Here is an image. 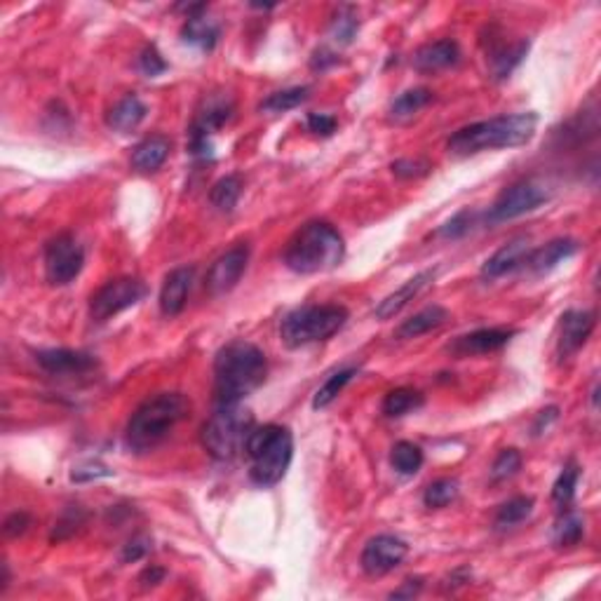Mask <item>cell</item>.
<instances>
[{"mask_svg":"<svg viewBox=\"0 0 601 601\" xmlns=\"http://www.w3.org/2000/svg\"><path fill=\"white\" fill-rule=\"evenodd\" d=\"M266 374L268 362L257 345L230 341L214 357L216 404H239L263 386Z\"/></svg>","mask_w":601,"mask_h":601,"instance_id":"6da1fadb","label":"cell"},{"mask_svg":"<svg viewBox=\"0 0 601 601\" xmlns=\"http://www.w3.org/2000/svg\"><path fill=\"white\" fill-rule=\"evenodd\" d=\"M536 127V113H512V116L489 117V120H479V123L458 129L446 141V151L454 158H470V155L496 151V148L524 146L533 139Z\"/></svg>","mask_w":601,"mask_h":601,"instance_id":"7a4b0ae2","label":"cell"},{"mask_svg":"<svg viewBox=\"0 0 601 601\" xmlns=\"http://www.w3.org/2000/svg\"><path fill=\"white\" fill-rule=\"evenodd\" d=\"M191 414V402L182 392H160L136 408L125 430V444L135 454H148L170 437Z\"/></svg>","mask_w":601,"mask_h":601,"instance_id":"3957f363","label":"cell"},{"mask_svg":"<svg viewBox=\"0 0 601 601\" xmlns=\"http://www.w3.org/2000/svg\"><path fill=\"white\" fill-rule=\"evenodd\" d=\"M343 238L332 223L310 221L286 242L285 266L298 275L324 273L343 261Z\"/></svg>","mask_w":601,"mask_h":601,"instance_id":"277c9868","label":"cell"},{"mask_svg":"<svg viewBox=\"0 0 601 601\" xmlns=\"http://www.w3.org/2000/svg\"><path fill=\"white\" fill-rule=\"evenodd\" d=\"M245 454L249 458V477L257 486H275L289 470L294 455V439L289 427L268 423L254 427L247 439Z\"/></svg>","mask_w":601,"mask_h":601,"instance_id":"5b68a950","label":"cell"},{"mask_svg":"<svg viewBox=\"0 0 601 601\" xmlns=\"http://www.w3.org/2000/svg\"><path fill=\"white\" fill-rule=\"evenodd\" d=\"M251 430V411H247L242 404H219L202 426L204 449L216 461H233L239 451H245Z\"/></svg>","mask_w":601,"mask_h":601,"instance_id":"8992f818","label":"cell"},{"mask_svg":"<svg viewBox=\"0 0 601 601\" xmlns=\"http://www.w3.org/2000/svg\"><path fill=\"white\" fill-rule=\"evenodd\" d=\"M345 322H348V310L343 305H301L282 320L280 336L289 348H304L317 341L332 339L333 333L343 329Z\"/></svg>","mask_w":601,"mask_h":601,"instance_id":"52a82bcc","label":"cell"},{"mask_svg":"<svg viewBox=\"0 0 601 601\" xmlns=\"http://www.w3.org/2000/svg\"><path fill=\"white\" fill-rule=\"evenodd\" d=\"M146 296V285L136 277H116L106 282L101 289L89 298V317L94 322H106L120 315L123 310L132 308Z\"/></svg>","mask_w":601,"mask_h":601,"instance_id":"ba28073f","label":"cell"},{"mask_svg":"<svg viewBox=\"0 0 601 601\" xmlns=\"http://www.w3.org/2000/svg\"><path fill=\"white\" fill-rule=\"evenodd\" d=\"M235 106L230 94H210L204 97L202 108L191 125V153L207 158L211 153V135H216L230 120Z\"/></svg>","mask_w":601,"mask_h":601,"instance_id":"9c48e42d","label":"cell"},{"mask_svg":"<svg viewBox=\"0 0 601 601\" xmlns=\"http://www.w3.org/2000/svg\"><path fill=\"white\" fill-rule=\"evenodd\" d=\"M548 200H549L548 191H545L543 186H538V183L533 182L512 183V186L505 188V191L498 195L496 202L491 204L489 211L484 214V219L489 226H498V223L512 221V219H520V216L538 210V207L548 202Z\"/></svg>","mask_w":601,"mask_h":601,"instance_id":"30bf717a","label":"cell"},{"mask_svg":"<svg viewBox=\"0 0 601 601\" xmlns=\"http://www.w3.org/2000/svg\"><path fill=\"white\" fill-rule=\"evenodd\" d=\"M85 251L70 233H59L45 245V277L50 285L64 286L80 275Z\"/></svg>","mask_w":601,"mask_h":601,"instance_id":"8fae6325","label":"cell"},{"mask_svg":"<svg viewBox=\"0 0 601 601\" xmlns=\"http://www.w3.org/2000/svg\"><path fill=\"white\" fill-rule=\"evenodd\" d=\"M247 263H249V247L247 245H235L233 249L221 254L211 263L210 273H207V280H204L207 292L211 296H221V294L230 292L239 282V277L245 275Z\"/></svg>","mask_w":601,"mask_h":601,"instance_id":"7c38bea8","label":"cell"},{"mask_svg":"<svg viewBox=\"0 0 601 601\" xmlns=\"http://www.w3.org/2000/svg\"><path fill=\"white\" fill-rule=\"evenodd\" d=\"M407 543L402 538L380 533L371 538L362 549V568L369 576H386L392 568H398L407 557Z\"/></svg>","mask_w":601,"mask_h":601,"instance_id":"4fadbf2b","label":"cell"},{"mask_svg":"<svg viewBox=\"0 0 601 601\" xmlns=\"http://www.w3.org/2000/svg\"><path fill=\"white\" fill-rule=\"evenodd\" d=\"M512 329H501V327H486L470 332L465 336H458L454 343H449V352L455 357H470V355H489V352L501 351L502 345H508L512 339Z\"/></svg>","mask_w":601,"mask_h":601,"instance_id":"5bb4252c","label":"cell"},{"mask_svg":"<svg viewBox=\"0 0 601 601\" xmlns=\"http://www.w3.org/2000/svg\"><path fill=\"white\" fill-rule=\"evenodd\" d=\"M595 313L590 310H568L561 315L559 327V355L568 357L578 352L587 339H590L592 329H595Z\"/></svg>","mask_w":601,"mask_h":601,"instance_id":"9a60e30c","label":"cell"},{"mask_svg":"<svg viewBox=\"0 0 601 601\" xmlns=\"http://www.w3.org/2000/svg\"><path fill=\"white\" fill-rule=\"evenodd\" d=\"M35 362L41 364L47 374L54 376L85 374V371L97 367V360L92 355L80 351H69V348H52V351L35 352Z\"/></svg>","mask_w":601,"mask_h":601,"instance_id":"2e32d148","label":"cell"},{"mask_svg":"<svg viewBox=\"0 0 601 601\" xmlns=\"http://www.w3.org/2000/svg\"><path fill=\"white\" fill-rule=\"evenodd\" d=\"M580 245L571 238H559L552 239L548 245L538 247V249L529 251V257L524 261V268L531 270L533 275H548L549 270H555L559 263L571 258L573 254H578Z\"/></svg>","mask_w":601,"mask_h":601,"instance_id":"e0dca14e","label":"cell"},{"mask_svg":"<svg viewBox=\"0 0 601 601\" xmlns=\"http://www.w3.org/2000/svg\"><path fill=\"white\" fill-rule=\"evenodd\" d=\"M193 268H174L164 277L163 289H160V313L164 317H174L182 313L191 285H193Z\"/></svg>","mask_w":601,"mask_h":601,"instance_id":"ac0fdd59","label":"cell"},{"mask_svg":"<svg viewBox=\"0 0 601 601\" xmlns=\"http://www.w3.org/2000/svg\"><path fill=\"white\" fill-rule=\"evenodd\" d=\"M529 251H531V245H529L526 238H517L512 239V242H508V245H502L501 249L482 266V277H484V280H496V277L512 273L514 268L524 266Z\"/></svg>","mask_w":601,"mask_h":601,"instance_id":"d6986e66","label":"cell"},{"mask_svg":"<svg viewBox=\"0 0 601 601\" xmlns=\"http://www.w3.org/2000/svg\"><path fill=\"white\" fill-rule=\"evenodd\" d=\"M461 59V47L458 42L446 38V41L427 42L414 54V66L420 73H435V70L449 69V66L458 64Z\"/></svg>","mask_w":601,"mask_h":601,"instance_id":"ffe728a7","label":"cell"},{"mask_svg":"<svg viewBox=\"0 0 601 601\" xmlns=\"http://www.w3.org/2000/svg\"><path fill=\"white\" fill-rule=\"evenodd\" d=\"M172 141L164 135H151L144 141H139L132 151V170L141 172V174H151L158 172L164 164V160L170 158Z\"/></svg>","mask_w":601,"mask_h":601,"instance_id":"44dd1931","label":"cell"},{"mask_svg":"<svg viewBox=\"0 0 601 601\" xmlns=\"http://www.w3.org/2000/svg\"><path fill=\"white\" fill-rule=\"evenodd\" d=\"M432 277H435V270H423V273L414 275L411 280H407L399 286L398 292H392L390 296H386L376 305V317H379V320H390V317L398 315L408 301H414V298L430 285Z\"/></svg>","mask_w":601,"mask_h":601,"instance_id":"7402d4cb","label":"cell"},{"mask_svg":"<svg viewBox=\"0 0 601 601\" xmlns=\"http://www.w3.org/2000/svg\"><path fill=\"white\" fill-rule=\"evenodd\" d=\"M146 113V104H144L136 94H127V97H123V99L117 101L111 111H108L106 125L116 129V132H120V135H127V132H132V129H136L144 123Z\"/></svg>","mask_w":601,"mask_h":601,"instance_id":"603a6c76","label":"cell"},{"mask_svg":"<svg viewBox=\"0 0 601 601\" xmlns=\"http://www.w3.org/2000/svg\"><path fill=\"white\" fill-rule=\"evenodd\" d=\"M446 320H449V310L442 308V305H427V308H423L420 313H416L414 317L404 320L395 336H398L399 341L418 339L423 333L435 332V329H439L442 324H446Z\"/></svg>","mask_w":601,"mask_h":601,"instance_id":"cb8c5ba5","label":"cell"},{"mask_svg":"<svg viewBox=\"0 0 601 601\" xmlns=\"http://www.w3.org/2000/svg\"><path fill=\"white\" fill-rule=\"evenodd\" d=\"M182 38L188 45H195L210 52V50H214L216 41H219V23L207 17L204 12L202 14H193V17H186Z\"/></svg>","mask_w":601,"mask_h":601,"instance_id":"d4e9b609","label":"cell"},{"mask_svg":"<svg viewBox=\"0 0 601 601\" xmlns=\"http://www.w3.org/2000/svg\"><path fill=\"white\" fill-rule=\"evenodd\" d=\"M529 52V41H520L508 47H496L493 52H489V69L496 80L508 78L514 70V66L520 64L521 59Z\"/></svg>","mask_w":601,"mask_h":601,"instance_id":"484cf974","label":"cell"},{"mask_svg":"<svg viewBox=\"0 0 601 601\" xmlns=\"http://www.w3.org/2000/svg\"><path fill=\"white\" fill-rule=\"evenodd\" d=\"M423 402H426L423 395L414 388H395L383 399V414L390 416V418H399V416L411 414V411L423 407Z\"/></svg>","mask_w":601,"mask_h":601,"instance_id":"4316f807","label":"cell"},{"mask_svg":"<svg viewBox=\"0 0 601 601\" xmlns=\"http://www.w3.org/2000/svg\"><path fill=\"white\" fill-rule=\"evenodd\" d=\"M242 193V179L238 174H228L211 186L210 200L219 211H233Z\"/></svg>","mask_w":601,"mask_h":601,"instance_id":"83f0119b","label":"cell"},{"mask_svg":"<svg viewBox=\"0 0 601 601\" xmlns=\"http://www.w3.org/2000/svg\"><path fill=\"white\" fill-rule=\"evenodd\" d=\"M430 101H432L430 89H426V88L407 89V92H402L398 99L392 101L390 116L395 117V120H399V117H411L414 113H418L420 108H426Z\"/></svg>","mask_w":601,"mask_h":601,"instance_id":"f1b7e54d","label":"cell"},{"mask_svg":"<svg viewBox=\"0 0 601 601\" xmlns=\"http://www.w3.org/2000/svg\"><path fill=\"white\" fill-rule=\"evenodd\" d=\"M355 374H357L355 367H345V369H339L336 374L329 376V379L324 380V386H322L320 390L315 392V398H313V407H315V408L329 407L333 399L339 398V392L343 390L348 383H351L352 376H355Z\"/></svg>","mask_w":601,"mask_h":601,"instance_id":"f546056e","label":"cell"},{"mask_svg":"<svg viewBox=\"0 0 601 601\" xmlns=\"http://www.w3.org/2000/svg\"><path fill=\"white\" fill-rule=\"evenodd\" d=\"M390 463L399 474L408 477V474L418 473L420 465H423V451L414 442H398L392 446Z\"/></svg>","mask_w":601,"mask_h":601,"instance_id":"4dcf8cb0","label":"cell"},{"mask_svg":"<svg viewBox=\"0 0 601 601\" xmlns=\"http://www.w3.org/2000/svg\"><path fill=\"white\" fill-rule=\"evenodd\" d=\"M583 533H585L583 520H580L576 512H567L555 524L552 543H555L557 548H573V545H578L580 540H583Z\"/></svg>","mask_w":601,"mask_h":601,"instance_id":"1f68e13d","label":"cell"},{"mask_svg":"<svg viewBox=\"0 0 601 601\" xmlns=\"http://www.w3.org/2000/svg\"><path fill=\"white\" fill-rule=\"evenodd\" d=\"M533 512V498L529 496H517L510 498L508 502H502L496 514V526L498 529H510L521 521Z\"/></svg>","mask_w":601,"mask_h":601,"instance_id":"d6a6232c","label":"cell"},{"mask_svg":"<svg viewBox=\"0 0 601 601\" xmlns=\"http://www.w3.org/2000/svg\"><path fill=\"white\" fill-rule=\"evenodd\" d=\"M308 88H289V89H280V92L270 94L268 99L261 104V111L266 113H285L292 111L296 106L304 104L308 99Z\"/></svg>","mask_w":601,"mask_h":601,"instance_id":"836d02e7","label":"cell"},{"mask_svg":"<svg viewBox=\"0 0 601 601\" xmlns=\"http://www.w3.org/2000/svg\"><path fill=\"white\" fill-rule=\"evenodd\" d=\"M360 29V22H357V14L352 12V7H341L336 12V17L332 19V26H329V35L333 38V42L339 45H351L352 38L357 35Z\"/></svg>","mask_w":601,"mask_h":601,"instance_id":"e575fe53","label":"cell"},{"mask_svg":"<svg viewBox=\"0 0 601 601\" xmlns=\"http://www.w3.org/2000/svg\"><path fill=\"white\" fill-rule=\"evenodd\" d=\"M578 477H580L578 465L573 461L567 463L559 477H557L555 486H552V498H555L557 505H561V508L571 505L573 496H576V486H578Z\"/></svg>","mask_w":601,"mask_h":601,"instance_id":"d590c367","label":"cell"},{"mask_svg":"<svg viewBox=\"0 0 601 601\" xmlns=\"http://www.w3.org/2000/svg\"><path fill=\"white\" fill-rule=\"evenodd\" d=\"M455 496H458V482L455 479H437V482H432L430 486L426 489V493H423V502H426V508H446L449 502L455 501Z\"/></svg>","mask_w":601,"mask_h":601,"instance_id":"8d00e7d4","label":"cell"},{"mask_svg":"<svg viewBox=\"0 0 601 601\" xmlns=\"http://www.w3.org/2000/svg\"><path fill=\"white\" fill-rule=\"evenodd\" d=\"M521 467V455L517 449H502L496 455V461L491 465V477L501 482V479H508L512 474H517V470Z\"/></svg>","mask_w":601,"mask_h":601,"instance_id":"74e56055","label":"cell"},{"mask_svg":"<svg viewBox=\"0 0 601 601\" xmlns=\"http://www.w3.org/2000/svg\"><path fill=\"white\" fill-rule=\"evenodd\" d=\"M474 219H477V214H474V211L461 210V211H458V214L451 216L449 221H446L442 228H439L437 235H439V238H444V239H458V238H463V235H465L467 230H470V226H473V223H474Z\"/></svg>","mask_w":601,"mask_h":601,"instance_id":"f35d334b","label":"cell"},{"mask_svg":"<svg viewBox=\"0 0 601 601\" xmlns=\"http://www.w3.org/2000/svg\"><path fill=\"white\" fill-rule=\"evenodd\" d=\"M82 524H85V512H82L80 508L66 510L64 517L57 521V526H54L52 540H64V538H70Z\"/></svg>","mask_w":601,"mask_h":601,"instance_id":"ab89813d","label":"cell"},{"mask_svg":"<svg viewBox=\"0 0 601 601\" xmlns=\"http://www.w3.org/2000/svg\"><path fill=\"white\" fill-rule=\"evenodd\" d=\"M390 170L399 179H418V176H426L432 170V164L423 158H402L398 163H392Z\"/></svg>","mask_w":601,"mask_h":601,"instance_id":"60d3db41","label":"cell"},{"mask_svg":"<svg viewBox=\"0 0 601 601\" xmlns=\"http://www.w3.org/2000/svg\"><path fill=\"white\" fill-rule=\"evenodd\" d=\"M139 69L146 73V76H160L167 70V61L163 59V54L158 52V47L148 45L139 57Z\"/></svg>","mask_w":601,"mask_h":601,"instance_id":"b9f144b4","label":"cell"},{"mask_svg":"<svg viewBox=\"0 0 601 601\" xmlns=\"http://www.w3.org/2000/svg\"><path fill=\"white\" fill-rule=\"evenodd\" d=\"M305 125H308V132H313L315 136H332L339 127L336 117L327 116V113H310Z\"/></svg>","mask_w":601,"mask_h":601,"instance_id":"7bdbcfd3","label":"cell"},{"mask_svg":"<svg viewBox=\"0 0 601 601\" xmlns=\"http://www.w3.org/2000/svg\"><path fill=\"white\" fill-rule=\"evenodd\" d=\"M31 526V517L29 512H23V510H19V512H12L10 517L5 520V524H3V533H5L7 538H19L26 533V529Z\"/></svg>","mask_w":601,"mask_h":601,"instance_id":"ee69618b","label":"cell"},{"mask_svg":"<svg viewBox=\"0 0 601 601\" xmlns=\"http://www.w3.org/2000/svg\"><path fill=\"white\" fill-rule=\"evenodd\" d=\"M151 552V538L136 536L132 538L123 549V561H139Z\"/></svg>","mask_w":601,"mask_h":601,"instance_id":"f6af8a7d","label":"cell"},{"mask_svg":"<svg viewBox=\"0 0 601 601\" xmlns=\"http://www.w3.org/2000/svg\"><path fill=\"white\" fill-rule=\"evenodd\" d=\"M99 477H111V470L99 463H88V465H78L73 467L70 479L73 482H89V479H99Z\"/></svg>","mask_w":601,"mask_h":601,"instance_id":"bcb514c9","label":"cell"},{"mask_svg":"<svg viewBox=\"0 0 601 601\" xmlns=\"http://www.w3.org/2000/svg\"><path fill=\"white\" fill-rule=\"evenodd\" d=\"M164 576H167V573H164V568L151 564V567L144 568V573L139 576V583H141V587H155L158 583H163Z\"/></svg>","mask_w":601,"mask_h":601,"instance_id":"7dc6e473","label":"cell"},{"mask_svg":"<svg viewBox=\"0 0 601 601\" xmlns=\"http://www.w3.org/2000/svg\"><path fill=\"white\" fill-rule=\"evenodd\" d=\"M423 590V580L420 578H408L404 580V585L399 587V590L392 592V599H411V596H416L418 592Z\"/></svg>","mask_w":601,"mask_h":601,"instance_id":"c3c4849f","label":"cell"},{"mask_svg":"<svg viewBox=\"0 0 601 601\" xmlns=\"http://www.w3.org/2000/svg\"><path fill=\"white\" fill-rule=\"evenodd\" d=\"M557 416H559V408H557V407L543 408V411L538 414V420H536V426H533V432H536V435H540L543 430H548V426L552 423V420H557Z\"/></svg>","mask_w":601,"mask_h":601,"instance_id":"681fc988","label":"cell"},{"mask_svg":"<svg viewBox=\"0 0 601 601\" xmlns=\"http://www.w3.org/2000/svg\"><path fill=\"white\" fill-rule=\"evenodd\" d=\"M329 64H336V57H333L332 52H324V50H320V52L313 57V69H327Z\"/></svg>","mask_w":601,"mask_h":601,"instance_id":"f907efd6","label":"cell"}]
</instances>
